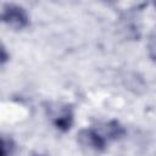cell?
Masks as SVG:
<instances>
[{"mask_svg":"<svg viewBox=\"0 0 156 156\" xmlns=\"http://www.w3.org/2000/svg\"><path fill=\"white\" fill-rule=\"evenodd\" d=\"M77 136L80 147L87 154H100L106 147V138L94 129H83Z\"/></svg>","mask_w":156,"mask_h":156,"instance_id":"6da1fadb","label":"cell"},{"mask_svg":"<svg viewBox=\"0 0 156 156\" xmlns=\"http://www.w3.org/2000/svg\"><path fill=\"white\" fill-rule=\"evenodd\" d=\"M155 6H156V4H155Z\"/></svg>","mask_w":156,"mask_h":156,"instance_id":"52a82bcc","label":"cell"},{"mask_svg":"<svg viewBox=\"0 0 156 156\" xmlns=\"http://www.w3.org/2000/svg\"><path fill=\"white\" fill-rule=\"evenodd\" d=\"M32 156H43V155H32Z\"/></svg>","mask_w":156,"mask_h":156,"instance_id":"8992f818","label":"cell"},{"mask_svg":"<svg viewBox=\"0 0 156 156\" xmlns=\"http://www.w3.org/2000/svg\"><path fill=\"white\" fill-rule=\"evenodd\" d=\"M28 15L26 10L18 5L7 4L2 7V21L12 29H23L28 26Z\"/></svg>","mask_w":156,"mask_h":156,"instance_id":"3957f363","label":"cell"},{"mask_svg":"<svg viewBox=\"0 0 156 156\" xmlns=\"http://www.w3.org/2000/svg\"><path fill=\"white\" fill-rule=\"evenodd\" d=\"M105 136L107 139H111V140H115V139H119L124 135L126 130L124 128L117 122V121H111L108 123L105 124Z\"/></svg>","mask_w":156,"mask_h":156,"instance_id":"277c9868","label":"cell"},{"mask_svg":"<svg viewBox=\"0 0 156 156\" xmlns=\"http://www.w3.org/2000/svg\"><path fill=\"white\" fill-rule=\"evenodd\" d=\"M11 139L7 140L6 138H2V146H1V156H10L12 154V150H9V146H12Z\"/></svg>","mask_w":156,"mask_h":156,"instance_id":"5b68a950","label":"cell"},{"mask_svg":"<svg viewBox=\"0 0 156 156\" xmlns=\"http://www.w3.org/2000/svg\"><path fill=\"white\" fill-rule=\"evenodd\" d=\"M48 116L60 130H68L72 126L73 113L68 105L63 104H49L46 107Z\"/></svg>","mask_w":156,"mask_h":156,"instance_id":"7a4b0ae2","label":"cell"}]
</instances>
